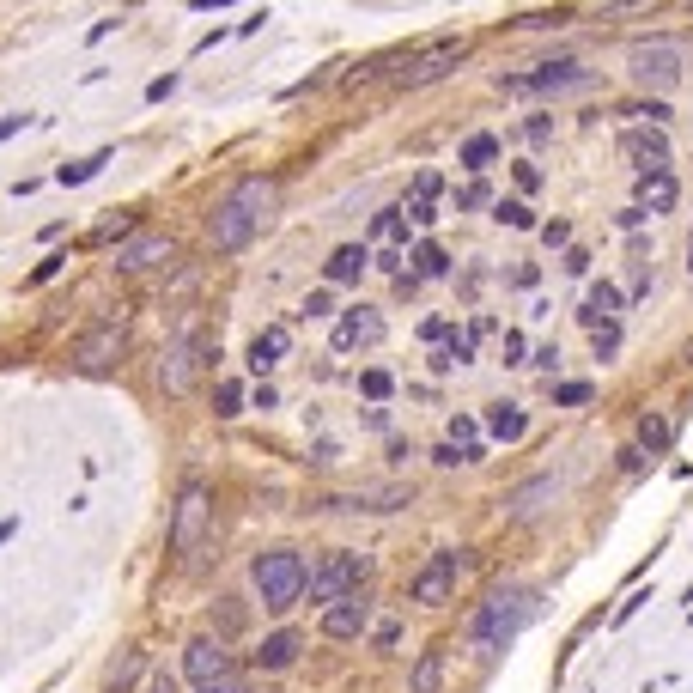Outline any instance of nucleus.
<instances>
[{
	"label": "nucleus",
	"mask_w": 693,
	"mask_h": 693,
	"mask_svg": "<svg viewBox=\"0 0 693 693\" xmlns=\"http://www.w3.org/2000/svg\"><path fill=\"white\" fill-rule=\"evenodd\" d=\"M274 207H280V183H274V177H244L238 189L213 207V219H207L213 250H219V256H238L256 231L274 219Z\"/></svg>",
	"instance_id": "nucleus-1"
},
{
	"label": "nucleus",
	"mask_w": 693,
	"mask_h": 693,
	"mask_svg": "<svg viewBox=\"0 0 693 693\" xmlns=\"http://www.w3.org/2000/svg\"><path fill=\"white\" fill-rule=\"evenodd\" d=\"M535 614V590H523V584H505V590H493L475 614H469V645L481 651V657H499L517 633H523V621Z\"/></svg>",
	"instance_id": "nucleus-2"
},
{
	"label": "nucleus",
	"mask_w": 693,
	"mask_h": 693,
	"mask_svg": "<svg viewBox=\"0 0 693 693\" xmlns=\"http://www.w3.org/2000/svg\"><path fill=\"white\" fill-rule=\"evenodd\" d=\"M250 578H256L262 608H274V614H286L304 590H311V566H304V554H298V548H268V554H256Z\"/></svg>",
	"instance_id": "nucleus-3"
},
{
	"label": "nucleus",
	"mask_w": 693,
	"mask_h": 693,
	"mask_svg": "<svg viewBox=\"0 0 693 693\" xmlns=\"http://www.w3.org/2000/svg\"><path fill=\"white\" fill-rule=\"evenodd\" d=\"M627 73H633V86H645V92L663 98V92H675L687 80V49L669 43V37H639L627 49Z\"/></svg>",
	"instance_id": "nucleus-4"
},
{
	"label": "nucleus",
	"mask_w": 693,
	"mask_h": 693,
	"mask_svg": "<svg viewBox=\"0 0 693 693\" xmlns=\"http://www.w3.org/2000/svg\"><path fill=\"white\" fill-rule=\"evenodd\" d=\"M365 584H371V560L365 554H329L317 572H311V602H323V608H335V602H347V596H365Z\"/></svg>",
	"instance_id": "nucleus-5"
},
{
	"label": "nucleus",
	"mask_w": 693,
	"mask_h": 693,
	"mask_svg": "<svg viewBox=\"0 0 693 693\" xmlns=\"http://www.w3.org/2000/svg\"><path fill=\"white\" fill-rule=\"evenodd\" d=\"M207 523H213V493L201 487V481H183V493H177V511H171V554H201V542H207Z\"/></svg>",
	"instance_id": "nucleus-6"
},
{
	"label": "nucleus",
	"mask_w": 693,
	"mask_h": 693,
	"mask_svg": "<svg viewBox=\"0 0 693 693\" xmlns=\"http://www.w3.org/2000/svg\"><path fill=\"white\" fill-rule=\"evenodd\" d=\"M578 86H590V73L578 61H542L529 73H505L499 80L505 98H554V92H578Z\"/></svg>",
	"instance_id": "nucleus-7"
},
{
	"label": "nucleus",
	"mask_w": 693,
	"mask_h": 693,
	"mask_svg": "<svg viewBox=\"0 0 693 693\" xmlns=\"http://www.w3.org/2000/svg\"><path fill=\"white\" fill-rule=\"evenodd\" d=\"M213 359H219V353H213L195 329H183V335L171 341L165 365H159V390H165V396H183L189 383H195V371H201V365H213Z\"/></svg>",
	"instance_id": "nucleus-8"
},
{
	"label": "nucleus",
	"mask_w": 693,
	"mask_h": 693,
	"mask_svg": "<svg viewBox=\"0 0 693 693\" xmlns=\"http://www.w3.org/2000/svg\"><path fill=\"white\" fill-rule=\"evenodd\" d=\"M456 572H462V554H456V548H438V554L414 572L408 596H414L420 608H444V602L456 596Z\"/></svg>",
	"instance_id": "nucleus-9"
},
{
	"label": "nucleus",
	"mask_w": 693,
	"mask_h": 693,
	"mask_svg": "<svg viewBox=\"0 0 693 693\" xmlns=\"http://www.w3.org/2000/svg\"><path fill=\"white\" fill-rule=\"evenodd\" d=\"M469 55V43H432V49H420V55H408V67H396V86L402 92H420V86H432V80H444V73Z\"/></svg>",
	"instance_id": "nucleus-10"
},
{
	"label": "nucleus",
	"mask_w": 693,
	"mask_h": 693,
	"mask_svg": "<svg viewBox=\"0 0 693 693\" xmlns=\"http://www.w3.org/2000/svg\"><path fill=\"white\" fill-rule=\"evenodd\" d=\"M621 159H627L639 177H657V171H669V134H663L657 122L621 128Z\"/></svg>",
	"instance_id": "nucleus-11"
},
{
	"label": "nucleus",
	"mask_w": 693,
	"mask_h": 693,
	"mask_svg": "<svg viewBox=\"0 0 693 693\" xmlns=\"http://www.w3.org/2000/svg\"><path fill=\"white\" fill-rule=\"evenodd\" d=\"M329 341H335V353H359V347H377V341H383V311H371V304H347Z\"/></svg>",
	"instance_id": "nucleus-12"
},
{
	"label": "nucleus",
	"mask_w": 693,
	"mask_h": 693,
	"mask_svg": "<svg viewBox=\"0 0 693 693\" xmlns=\"http://www.w3.org/2000/svg\"><path fill=\"white\" fill-rule=\"evenodd\" d=\"M122 347H128V323H122V317H104L98 329H86L80 365H86V371H110V365L122 359Z\"/></svg>",
	"instance_id": "nucleus-13"
},
{
	"label": "nucleus",
	"mask_w": 693,
	"mask_h": 693,
	"mask_svg": "<svg viewBox=\"0 0 693 693\" xmlns=\"http://www.w3.org/2000/svg\"><path fill=\"white\" fill-rule=\"evenodd\" d=\"M183 675H189L195 687H213V681L231 675V651H225L219 639H189V645H183Z\"/></svg>",
	"instance_id": "nucleus-14"
},
{
	"label": "nucleus",
	"mask_w": 693,
	"mask_h": 693,
	"mask_svg": "<svg viewBox=\"0 0 693 693\" xmlns=\"http://www.w3.org/2000/svg\"><path fill=\"white\" fill-rule=\"evenodd\" d=\"M177 256V244L165 238V231H140V238H128L122 250H116V268L122 274H140V268H159V262H171Z\"/></svg>",
	"instance_id": "nucleus-15"
},
{
	"label": "nucleus",
	"mask_w": 693,
	"mask_h": 693,
	"mask_svg": "<svg viewBox=\"0 0 693 693\" xmlns=\"http://www.w3.org/2000/svg\"><path fill=\"white\" fill-rule=\"evenodd\" d=\"M371 627V596H347L335 608H323V633L329 639H359Z\"/></svg>",
	"instance_id": "nucleus-16"
},
{
	"label": "nucleus",
	"mask_w": 693,
	"mask_h": 693,
	"mask_svg": "<svg viewBox=\"0 0 693 693\" xmlns=\"http://www.w3.org/2000/svg\"><path fill=\"white\" fill-rule=\"evenodd\" d=\"M548 499H560V475H535V481H523L517 493H505V517H535V511H542Z\"/></svg>",
	"instance_id": "nucleus-17"
},
{
	"label": "nucleus",
	"mask_w": 693,
	"mask_h": 693,
	"mask_svg": "<svg viewBox=\"0 0 693 693\" xmlns=\"http://www.w3.org/2000/svg\"><path fill=\"white\" fill-rule=\"evenodd\" d=\"M408 499H414V487L390 481V487H359V493L329 499V505H335V511H396V505H408Z\"/></svg>",
	"instance_id": "nucleus-18"
},
{
	"label": "nucleus",
	"mask_w": 693,
	"mask_h": 693,
	"mask_svg": "<svg viewBox=\"0 0 693 693\" xmlns=\"http://www.w3.org/2000/svg\"><path fill=\"white\" fill-rule=\"evenodd\" d=\"M286 341H292V335H286V323H268V329L250 341V371H256V377H268V371L286 359Z\"/></svg>",
	"instance_id": "nucleus-19"
},
{
	"label": "nucleus",
	"mask_w": 693,
	"mask_h": 693,
	"mask_svg": "<svg viewBox=\"0 0 693 693\" xmlns=\"http://www.w3.org/2000/svg\"><path fill=\"white\" fill-rule=\"evenodd\" d=\"M365 268H371V250H365V244H341V250H335V256L323 262L329 286H353V280H359Z\"/></svg>",
	"instance_id": "nucleus-20"
},
{
	"label": "nucleus",
	"mask_w": 693,
	"mask_h": 693,
	"mask_svg": "<svg viewBox=\"0 0 693 693\" xmlns=\"http://www.w3.org/2000/svg\"><path fill=\"white\" fill-rule=\"evenodd\" d=\"M590 329H602V323H614L621 317V286H608V280H596L590 286V298H584V311H578Z\"/></svg>",
	"instance_id": "nucleus-21"
},
{
	"label": "nucleus",
	"mask_w": 693,
	"mask_h": 693,
	"mask_svg": "<svg viewBox=\"0 0 693 693\" xmlns=\"http://www.w3.org/2000/svg\"><path fill=\"white\" fill-rule=\"evenodd\" d=\"M456 165L469 171V177L493 171V165H499V140H493V134H469V140H462V152H456Z\"/></svg>",
	"instance_id": "nucleus-22"
},
{
	"label": "nucleus",
	"mask_w": 693,
	"mask_h": 693,
	"mask_svg": "<svg viewBox=\"0 0 693 693\" xmlns=\"http://www.w3.org/2000/svg\"><path fill=\"white\" fill-rule=\"evenodd\" d=\"M675 195H681V189H675V171L639 177V207H645V213H669V207H675Z\"/></svg>",
	"instance_id": "nucleus-23"
},
{
	"label": "nucleus",
	"mask_w": 693,
	"mask_h": 693,
	"mask_svg": "<svg viewBox=\"0 0 693 693\" xmlns=\"http://www.w3.org/2000/svg\"><path fill=\"white\" fill-rule=\"evenodd\" d=\"M298 645H304L298 633H268L262 651H256V663H262V669H292V663H298Z\"/></svg>",
	"instance_id": "nucleus-24"
},
{
	"label": "nucleus",
	"mask_w": 693,
	"mask_h": 693,
	"mask_svg": "<svg viewBox=\"0 0 693 693\" xmlns=\"http://www.w3.org/2000/svg\"><path fill=\"white\" fill-rule=\"evenodd\" d=\"M104 165H110V146H104V152H92V159H73V165H61V171H55V183H61V189H73V183H92Z\"/></svg>",
	"instance_id": "nucleus-25"
},
{
	"label": "nucleus",
	"mask_w": 693,
	"mask_h": 693,
	"mask_svg": "<svg viewBox=\"0 0 693 693\" xmlns=\"http://www.w3.org/2000/svg\"><path fill=\"white\" fill-rule=\"evenodd\" d=\"M523 426H529V420H523V408L493 402V414H487V432H493V438H505V444H511V438H523Z\"/></svg>",
	"instance_id": "nucleus-26"
},
{
	"label": "nucleus",
	"mask_w": 693,
	"mask_h": 693,
	"mask_svg": "<svg viewBox=\"0 0 693 693\" xmlns=\"http://www.w3.org/2000/svg\"><path fill=\"white\" fill-rule=\"evenodd\" d=\"M438 681H444V651H420V663H414V681H408V693H438Z\"/></svg>",
	"instance_id": "nucleus-27"
},
{
	"label": "nucleus",
	"mask_w": 693,
	"mask_h": 693,
	"mask_svg": "<svg viewBox=\"0 0 693 693\" xmlns=\"http://www.w3.org/2000/svg\"><path fill=\"white\" fill-rule=\"evenodd\" d=\"M408 262H414V274H420V280H444V274H450V256H444L438 244H420Z\"/></svg>",
	"instance_id": "nucleus-28"
},
{
	"label": "nucleus",
	"mask_w": 693,
	"mask_h": 693,
	"mask_svg": "<svg viewBox=\"0 0 693 693\" xmlns=\"http://www.w3.org/2000/svg\"><path fill=\"white\" fill-rule=\"evenodd\" d=\"M213 414H219V420H238V414H244V383L225 377L219 390H213Z\"/></svg>",
	"instance_id": "nucleus-29"
},
{
	"label": "nucleus",
	"mask_w": 693,
	"mask_h": 693,
	"mask_svg": "<svg viewBox=\"0 0 693 693\" xmlns=\"http://www.w3.org/2000/svg\"><path fill=\"white\" fill-rule=\"evenodd\" d=\"M639 444H645L651 456L669 450V420H663V414H645V420H639Z\"/></svg>",
	"instance_id": "nucleus-30"
},
{
	"label": "nucleus",
	"mask_w": 693,
	"mask_h": 693,
	"mask_svg": "<svg viewBox=\"0 0 693 693\" xmlns=\"http://www.w3.org/2000/svg\"><path fill=\"white\" fill-rule=\"evenodd\" d=\"M402 219H408L402 207H383V213L371 219V238H377V244H396V238H402Z\"/></svg>",
	"instance_id": "nucleus-31"
},
{
	"label": "nucleus",
	"mask_w": 693,
	"mask_h": 693,
	"mask_svg": "<svg viewBox=\"0 0 693 693\" xmlns=\"http://www.w3.org/2000/svg\"><path fill=\"white\" fill-rule=\"evenodd\" d=\"M590 347H596V359H614V353H621V323L590 329Z\"/></svg>",
	"instance_id": "nucleus-32"
},
{
	"label": "nucleus",
	"mask_w": 693,
	"mask_h": 693,
	"mask_svg": "<svg viewBox=\"0 0 693 693\" xmlns=\"http://www.w3.org/2000/svg\"><path fill=\"white\" fill-rule=\"evenodd\" d=\"M493 219H499V225H517V231H529V225H535V213H529L523 201H499V207H493Z\"/></svg>",
	"instance_id": "nucleus-33"
},
{
	"label": "nucleus",
	"mask_w": 693,
	"mask_h": 693,
	"mask_svg": "<svg viewBox=\"0 0 693 693\" xmlns=\"http://www.w3.org/2000/svg\"><path fill=\"white\" fill-rule=\"evenodd\" d=\"M359 390H365L371 402H383V396H390V390H396V377H390V371H377V365H371V371L359 377Z\"/></svg>",
	"instance_id": "nucleus-34"
},
{
	"label": "nucleus",
	"mask_w": 693,
	"mask_h": 693,
	"mask_svg": "<svg viewBox=\"0 0 693 693\" xmlns=\"http://www.w3.org/2000/svg\"><path fill=\"white\" fill-rule=\"evenodd\" d=\"M140 663H146V657H140V651H128V657H122V663H116V669H110V687H116V693H122V687H128V681H134V675H140Z\"/></svg>",
	"instance_id": "nucleus-35"
},
{
	"label": "nucleus",
	"mask_w": 693,
	"mask_h": 693,
	"mask_svg": "<svg viewBox=\"0 0 693 693\" xmlns=\"http://www.w3.org/2000/svg\"><path fill=\"white\" fill-rule=\"evenodd\" d=\"M444 353H450V365H469V359H475V329H469V335H456Z\"/></svg>",
	"instance_id": "nucleus-36"
},
{
	"label": "nucleus",
	"mask_w": 693,
	"mask_h": 693,
	"mask_svg": "<svg viewBox=\"0 0 693 693\" xmlns=\"http://www.w3.org/2000/svg\"><path fill=\"white\" fill-rule=\"evenodd\" d=\"M335 311V298H329V286H317L311 298H304V317H329Z\"/></svg>",
	"instance_id": "nucleus-37"
},
{
	"label": "nucleus",
	"mask_w": 693,
	"mask_h": 693,
	"mask_svg": "<svg viewBox=\"0 0 693 693\" xmlns=\"http://www.w3.org/2000/svg\"><path fill=\"white\" fill-rule=\"evenodd\" d=\"M438 189H444L438 171H420V177H414V201H438Z\"/></svg>",
	"instance_id": "nucleus-38"
},
{
	"label": "nucleus",
	"mask_w": 693,
	"mask_h": 693,
	"mask_svg": "<svg viewBox=\"0 0 693 693\" xmlns=\"http://www.w3.org/2000/svg\"><path fill=\"white\" fill-rule=\"evenodd\" d=\"M402 213H408L414 225H438V201H408Z\"/></svg>",
	"instance_id": "nucleus-39"
},
{
	"label": "nucleus",
	"mask_w": 693,
	"mask_h": 693,
	"mask_svg": "<svg viewBox=\"0 0 693 693\" xmlns=\"http://www.w3.org/2000/svg\"><path fill=\"white\" fill-rule=\"evenodd\" d=\"M554 402H566V408L590 402V383H560V390H554Z\"/></svg>",
	"instance_id": "nucleus-40"
},
{
	"label": "nucleus",
	"mask_w": 693,
	"mask_h": 693,
	"mask_svg": "<svg viewBox=\"0 0 693 693\" xmlns=\"http://www.w3.org/2000/svg\"><path fill=\"white\" fill-rule=\"evenodd\" d=\"M171 92H177V73H159V80H152V86H146V98H152V104H165Z\"/></svg>",
	"instance_id": "nucleus-41"
},
{
	"label": "nucleus",
	"mask_w": 693,
	"mask_h": 693,
	"mask_svg": "<svg viewBox=\"0 0 693 693\" xmlns=\"http://www.w3.org/2000/svg\"><path fill=\"white\" fill-rule=\"evenodd\" d=\"M195 693H250V681H244V675H225V681H213V687H195Z\"/></svg>",
	"instance_id": "nucleus-42"
},
{
	"label": "nucleus",
	"mask_w": 693,
	"mask_h": 693,
	"mask_svg": "<svg viewBox=\"0 0 693 693\" xmlns=\"http://www.w3.org/2000/svg\"><path fill=\"white\" fill-rule=\"evenodd\" d=\"M456 438H462V444H475V420H469V414H456V420H450V444H456Z\"/></svg>",
	"instance_id": "nucleus-43"
},
{
	"label": "nucleus",
	"mask_w": 693,
	"mask_h": 693,
	"mask_svg": "<svg viewBox=\"0 0 693 693\" xmlns=\"http://www.w3.org/2000/svg\"><path fill=\"white\" fill-rule=\"evenodd\" d=\"M371 639H377V645H383V651H390V645H396V639H402V627H396V621H377V627H371Z\"/></svg>",
	"instance_id": "nucleus-44"
},
{
	"label": "nucleus",
	"mask_w": 693,
	"mask_h": 693,
	"mask_svg": "<svg viewBox=\"0 0 693 693\" xmlns=\"http://www.w3.org/2000/svg\"><path fill=\"white\" fill-rule=\"evenodd\" d=\"M61 262H67V256H49V262H37V274H31V286H43V280H55V274H61Z\"/></svg>",
	"instance_id": "nucleus-45"
},
{
	"label": "nucleus",
	"mask_w": 693,
	"mask_h": 693,
	"mask_svg": "<svg viewBox=\"0 0 693 693\" xmlns=\"http://www.w3.org/2000/svg\"><path fill=\"white\" fill-rule=\"evenodd\" d=\"M505 365H523V335L517 329H505Z\"/></svg>",
	"instance_id": "nucleus-46"
},
{
	"label": "nucleus",
	"mask_w": 693,
	"mask_h": 693,
	"mask_svg": "<svg viewBox=\"0 0 693 693\" xmlns=\"http://www.w3.org/2000/svg\"><path fill=\"white\" fill-rule=\"evenodd\" d=\"M542 238H548V244H572V225H566V219H554V225H542Z\"/></svg>",
	"instance_id": "nucleus-47"
},
{
	"label": "nucleus",
	"mask_w": 693,
	"mask_h": 693,
	"mask_svg": "<svg viewBox=\"0 0 693 693\" xmlns=\"http://www.w3.org/2000/svg\"><path fill=\"white\" fill-rule=\"evenodd\" d=\"M487 201V189L481 183H469V189H456V207H481Z\"/></svg>",
	"instance_id": "nucleus-48"
},
{
	"label": "nucleus",
	"mask_w": 693,
	"mask_h": 693,
	"mask_svg": "<svg viewBox=\"0 0 693 693\" xmlns=\"http://www.w3.org/2000/svg\"><path fill=\"white\" fill-rule=\"evenodd\" d=\"M523 134H529V140H548V134H554V122H548V116H529V128H523Z\"/></svg>",
	"instance_id": "nucleus-49"
},
{
	"label": "nucleus",
	"mask_w": 693,
	"mask_h": 693,
	"mask_svg": "<svg viewBox=\"0 0 693 693\" xmlns=\"http://www.w3.org/2000/svg\"><path fill=\"white\" fill-rule=\"evenodd\" d=\"M517 189H542V171H535V165H517Z\"/></svg>",
	"instance_id": "nucleus-50"
},
{
	"label": "nucleus",
	"mask_w": 693,
	"mask_h": 693,
	"mask_svg": "<svg viewBox=\"0 0 693 693\" xmlns=\"http://www.w3.org/2000/svg\"><path fill=\"white\" fill-rule=\"evenodd\" d=\"M566 274H590V256H584V250H566Z\"/></svg>",
	"instance_id": "nucleus-51"
},
{
	"label": "nucleus",
	"mask_w": 693,
	"mask_h": 693,
	"mask_svg": "<svg viewBox=\"0 0 693 693\" xmlns=\"http://www.w3.org/2000/svg\"><path fill=\"white\" fill-rule=\"evenodd\" d=\"M420 335H426V341H444V335H450V323H444V317H426V329H420Z\"/></svg>",
	"instance_id": "nucleus-52"
},
{
	"label": "nucleus",
	"mask_w": 693,
	"mask_h": 693,
	"mask_svg": "<svg viewBox=\"0 0 693 693\" xmlns=\"http://www.w3.org/2000/svg\"><path fill=\"white\" fill-rule=\"evenodd\" d=\"M19 128H31V116H7V122H0V140H13Z\"/></svg>",
	"instance_id": "nucleus-53"
},
{
	"label": "nucleus",
	"mask_w": 693,
	"mask_h": 693,
	"mask_svg": "<svg viewBox=\"0 0 693 693\" xmlns=\"http://www.w3.org/2000/svg\"><path fill=\"white\" fill-rule=\"evenodd\" d=\"M195 7H201V13H207V7H238V0H195Z\"/></svg>",
	"instance_id": "nucleus-54"
},
{
	"label": "nucleus",
	"mask_w": 693,
	"mask_h": 693,
	"mask_svg": "<svg viewBox=\"0 0 693 693\" xmlns=\"http://www.w3.org/2000/svg\"><path fill=\"white\" fill-rule=\"evenodd\" d=\"M687 262H693V244H687Z\"/></svg>",
	"instance_id": "nucleus-55"
}]
</instances>
